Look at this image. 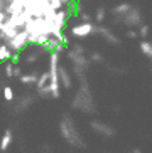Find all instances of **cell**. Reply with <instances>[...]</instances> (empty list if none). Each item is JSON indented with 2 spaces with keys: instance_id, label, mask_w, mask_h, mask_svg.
<instances>
[{
  "instance_id": "1",
  "label": "cell",
  "mask_w": 152,
  "mask_h": 153,
  "mask_svg": "<svg viewBox=\"0 0 152 153\" xmlns=\"http://www.w3.org/2000/svg\"><path fill=\"white\" fill-rule=\"evenodd\" d=\"M71 106L73 109L86 113V114L96 113V103H95L91 88H90L86 77H80V88H78V93L74 94V98L71 99Z\"/></svg>"
},
{
  "instance_id": "2",
  "label": "cell",
  "mask_w": 152,
  "mask_h": 153,
  "mask_svg": "<svg viewBox=\"0 0 152 153\" xmlns=\"http://www.w3.org/2000/svg\"><path fill=\"white\" fill-rule=\"evenodd\" d=\"M59 131H61V136L66 141L69 146H74V148H86V141L83 140L78 126H76L74 120H73L71 114H63L61 121H59Z\"/></svg>"
},
{
  "instance_id": "3",
  "label": "cell",
  "mask_w": 152,
  "mask_h": 153,
  "mask_svg": "<svg viewBox=\"0 0 152 153\" xmlns=\"http://www.w3.org/2000/svg\"><path fill=\"white\" fill-rule=\"evenodd\" d=\"M68 59L73 66V72H74L78 77H85V74L88 72L90 66H91V61H90V56L86 54V49L80 44H74L71 49L68 51Z\"/></svg>"
},
{
  "instance_id": "4",
  "label": "cell",
  "mask_w": 152,
  "mask_h": 153,
  "mask_svg": "<svg viewBox=\"0 0 152 153\" xmlns=\"http://www.w3.org/2000/svg\"><path fill=\"white\" fill-rule=\"evenodd\" d=\"M59 64H61V56L58 52H49V86H51V98L53 99H58L61 96Z\"/></svg>"
},
{
  "instance_id": "5",
  "label": "cell",
  "mask_w": 152,
  "mask_h": 153,
  "mask_svg": "<svg viewBox=\"0 0 152 153\" xmlns=\"http://www.w3.org/2000/svg\"><path fill=\"white\" fill-rule=\"evenodd\" d=\"M113 22L117 24H122V25H125V27H139L144 24V15H142V10L139 7H134L132 5V9L127 12L125 15H122V17H113Z\"/></svg>"
},
{
  "instance_id": "6",
  "label": "cell",
  "mask_w": 152,
  "mask_h": 153,
  "mask_svg": "<svg viewBox=\"0 0 152 153\" xmlns=\"http://www.w3.org/2000/svg\"><path fill=\"white\" fill-rule=\"evenodd\" d=\"M7 44H9V47L14 52H22V51H26L31 45L29 44V32L26 29H20L10 41H7Z\"/></svg>"
},
{
  "instance_id": "7",
  "label": "cell",
  "mask_w": 152,
  "mask_h": 153,
  "mask_svg": "<svg viewBox=\"0 0 152 153\" xmlns=\"http://www.w3.org/2000/svg\"><path fill=\"white\" fill-rule=\"evenodd\" d=\"M95 30H96V25H93V22H80L69 29V34L76 39H85V37L93 36Z\"/></svg>"
},
{
  "instance_id": "8",
  "label": "cell",
  "mask_w": 152,
  "mask_h": 153,
  "mask_svg": "<svg viewBox=\"0 0 152 153\" xmlns=\"http://www.w3.org/2000/svg\"><path fill=\"white\" fill-rule=\"evenodd\" d=\"M90 128L96 133V135L103 136V138H113L117 135V130L113 126H110L108 123H103L100 120H93V121H90Z\"/></svg>"
},
{
  "instance_id": "9",
  "label": "cell",
  "mask_w": 152,
  "mask_h": 153,
  "mask_svg": "<svg viewBox=\"0 0 152 153\" xmlns=\"http://www.w3.org/2000/svg\"><path fill=\"white\" fill-rule=\"evenodd\" d=\"M36 93H27V94H22L20 98L15 101V106H14V113L15 114H20V113H26L27 109L31 108L34 101H36Z\"/></svg>"
},
{
  "instance_id": "10",
  "label": "cell",
  "mask_w": 152,
  "mask_h": 153,
  "mask_svg": "<svg viewBox=\"0 0 152 153\" xmlns=\"http://www.w3.org/2000/svg\"><path fill=\"white\" fill-rule=\"evenodd\" d=\"M46 54L44 49L41 47V45H32V49H29L26 52V57H24V64L27 66H32V64H36L37 61L41 59V56Z\"/></svg>"
},
{
  "instance_id": "11",
  "label": "cell",
  "mask_w": 152,
  "mask_h": 153,
  "mask_svg": "<svg viewBox=\"0 0 152 153\" xmlns=\"http://www.w3.org/2000/svg\"><path fill=\"white\" fill-rule=\"evenodd\" d=\"M59 82H61V88L66 91L73 89V76L71 72L68 71V68H64L63 64H59Z\"/></svg>"
},
{
  "instance_id": "12",
  "label": "cell",
  "mask_w": 152,
  "mask_h": 153,
  "mask_svg": "<svg viewBox=\"0 0 152 153\" xmlns=\"http://www.w3.org/2000/svg\"><path fill=\"white\" fill-rule=\"evenodd\" d=\"M95 34H100V36L108 42V44H113V45H120V39L110 30V27H103V25H96V30Z\"/></svg>"
},
{
  "instance_id": "13",
  "label": "cell",
  "mask_w": 152,
  "mask_h": 153,
  "mask_svg": "<svg viewBox=\"0 0 152 153\" xmlns=\"http://www.w3.org/2000/svg\"><path fill=\"white\" fill-rule=\"evenodd\" d=\"M19 32V29L17 27H14V25H10L7 20L4 22V25H2V29H0V37H2V41L4 42H7V41H10L15 34Z\"/></svg>"
},
{
  "instance_id": "14",
  "label": "cell",
  "mask_w": 152,
  "mask_h": 153,
  "mask_svg": "<svg viewBox=\"0 0 152 153\" xmlns=\"http://www.w3.org/2000/svg\"><path fill=\"white\" fill-rule=\"evenodd\" d=\"M37 77H39V74L37 72H22V76L19 77V82L24 86H31V84H36L37 82Z\"/></svg>"
},
{
  "instance_id": "15",
  "label": "cell",
  "mask_w": 152,
  "mask_h": 153,
  "mask_svg": "<svg viewBox=\"0 0 152 153\" xmlns=\"http://www.w3.org/2000/svg\"><path fill=\"white\" fill-rule=\"evenodd\" d=\"M12 140H14L12 130H5V133L2 135V140H0V152H7L9 146L12 145Z\"/></svg>"
},
{
  "instance_id": "16",
  "label": "cell",
  "mask_w": 152,
  "mask_h": 153,
  "mask_svg": "<svg viewBox=\"0 0 152 153\" xmlns=\"http://www.w3.org/2000/svg\"><path fill=\"white\" fill-rule=\"evenodd\" d=\"M130 9H132V4H129V2L118 4L117 7H113V9H112V15H113V17H122V15H125Z\"/></svg>"
},
{
  "instance_id": "17",
  "label": "cell",
  "mask_w": 152,
  "mask_h": 153,
  "mask_svg": "<svg viewBox=\"0 0 152 153\" xmlns=\"http://www.w3.org/2000/svg\"><path fill=\"white\" fill-rule=\"evenodd\" d=\"M12 52L14 51L9 47V44H7V42H2V44H0V62H7V61H10Z\"/></svg>"
},
{
  "instance_id": "18",
  "label": "cell",
  "mask_w": 152,
  "mask_h": 153,
  "mask_svg": "<svg viewBox=\"0 0 152 153\" xmlns=\"http://www.w3.org/2000/svg\"><path fill=\"white\" fill-rule=\"evenodd\" d=\"M139 49L142 51V54L145 56V57L152 61V42L142 39V41H140V44H139Z\"/></svg>"
},
{
  "instance_id": "19",
  "label": "cell",
  "mask_w": 152,
  "mask_h": 153,
  "mask_svg": "<svg viewBox=\"0 0 152 153\" xmlns=\"http://www.w3.org/2000/svg\"><path fill=\"white\" fill-rule=\"evenodd\" d=\"M46 84H49V69L39 74L37 82H36V89H39V88H42V86H46Z\"/></svg>"
},
{
  "instance_id": "20",
  "label": "cell",
  "mask_w": 152,
  "mask_h": 153,
  "mask_svg": "<svg viewBox=\"0 0 152 153\" xmlns=\"http://www.w3.org/2000/svg\"><path fill=\"white\" fill-rule=\"evenodd\" d=\"M36 96L37 98H42V99L51 98V86L46 84V86H42V88H39V89H36Z\"/></svg>"
},
{
  "instance_id": "21",
  "label": "cell",
  "mask_w": 152,
  "mask_h": 153,
  "mask_svg": "<svg viewBox=\"0 0 152 153\" xmlns=\"http://www.w3.org/2000/svg\"><path fill=\"white\" fill-rule=\"evenodd\" d=\"M105 17H107V10L103 9V7H98V9H96V12H95V22L102 24L103 20H105Z\"/></svg>"
},
{
  "instance_id": "22",
  "label": "cell",
  "mask_w": 152,
  "mask_h": 153,
  "mask_svg": "<svg viewBox=\"0 0 152 153\" xmlns=\"http://www.w3.org/2000/svg\"><path fill=\"white\" fill-rule=\"evenodd\" d=\"M14 66H15V64L12 62V61H7V62H4V74L7 77H14Z\"/></svg>"
},
{
  "instance_id": "23",
  "label": "cell",
  "mask_w": 152,
  "mask_h": 153,
  "mask_svg": "<svg viewBox=\"0 0 152 153\" xmlns=\"http://www.w3.org/2000/svg\"><path fill=\"white\" fill-rule=\"evenodd\" d=\"M137 32H139V37H140V39H147L150 29H149L147 24H142V25H139V27H137Z\"/></svg>"
},
{
  "instance_id": "24",
  "label": "cell",
  "mask_w": 152,
  "mask_h": 153,
  "mask_svg": "<svg viewBox=\"0 0 152 153\" xmlns=\"http://www.w3.org/2000/svg\"><path fill=\"white\" fill-rule=\"evenodd\" d=\"M4 99L7 103H12L14 101V89L10 86H4Z\"/></svg>"
},
{
  "instance_id": "25",
  "label": "cell",
  "mask_w": 152,
  "mask_h": 153,
  "mask_svg": "<svg viewBox=\"0 0 152 153\" xmlns=\"http://www.w3.org/2000/svg\"><path fill=\"white\" fill-rule=\"evenodd\" d=\"M90 61H91V64H103L105 62V59H103V56L100 52H91L90 54Z\"/></svg>"
},
{
  "instance_id": "26",
  "label": "cell",
  "mask_w": 152,
  "mask_h": 153,
  "mask_svg": "<svg viewBox=\"0 0 152 153\" xmlns=\"http://www.w3.org/2000/svg\"><path fill=\"white\" fill-rule=\"evenodd\" d=\"M80 22H91V14H88L86 10H83V12H80Z\"/></svg>"
},
{
  "instance_id": "27",
  "label": "cell",
  "mask_w": 152,
  "mask_h": 153,
  "mask_svg": "<svg viewBox=\"0 0 152 153\" xmlns=\"http://www.w3.org/2000/svg\"><path fill=\"white\" fill-rule=\"evenodd\" d=\"M49 2V5L53 7L54 10H59V9H63V2L61 0H47Z\"/></svg>"
},
{
  "instance_id": "28",
  "label": "cell",
  "mask_w": 152,
  "mask_h": 153,
  "mask_svg": "<svg viewBox=\"0 0 152 153\" xmlns=\"http://www.w3.org/2000/svg\"><path fill=\"white\" fill-rule=\"evenodd\" d=\"M10 61H12L14 64H20V62H22V56H20V52H12Z\"/></svg>"
},
{
  "instance_id": "29",
  "label": "cell",
  "mask_w": 152,
  "mask_h": 153,
  "mask_svg": "<svg viewBox=\"0 0 152 153\" xmlns=\"http://www.w3.org/2000/svg\"><path fill=\"white\" fill-rule=\"evenodd\" d=\"M127 37H129V39H139V32L134 30V29H129V30H127Z\"/></svg>"
},
{
  "instance_id": "30",
  "label": "cell",
  "mask_w": 152,
  "mask_h": 153,
  "mask_svg": "<svg viewBox=\"0 0 152 153\" xmlns=\"http://www.w3.org/2000/svg\"><path fill=\"white\" fill-rule=\"evenodd\" d=\"M22 76V69H20V66H19V64H15V66H14V77H20Z\"/></svg>"
},
{
  "instance_id": "31",
  "label": "cell",
  "mask_w": 152,
  "mask_h": 153,
  "mask_svg": "<svg viewBox=\"0 0 152 153\" xmlns=\"http://www.w3.org/2000/svg\"><path fill=\"white\" fill-rule=\"evenodd\" d=\"M5 20H7V14H5V10H0V29H2Z\"/></svg>"
},
{
  "instance_id": "32",
  "label": "cell",
  "mask_w": 152,
  "mask_h": 153,
  "mask_svg": "<svg viewBox=\"0 0 152 153\" xmlns=\"http://www.w3.org/2000/svg\"><path fill=\"white\" fill-rule=\"evenodd\" d=\"M42 153H53V150H51L49 145H42Z\"/></svg>"
},
{
  "instance_id": "33",
  "label": "cell",
  "mask_w": 152,
  "mask_h": 153,
  "mask_svg": "<svg viewBox=\"0 0 152 153\" xmlns=\"http://www.w3.org/2000/svg\"><path fill=\"white\" fill-rule=\"evenodd\" d=\"M5 9V2L4 0H0V10H4Z\"/></svg>"
},
{
  "instance_id": "34",
  "label": "cell",
  "mask_w": 152,
  "mask_h": 153,
  "mask_svg": "<svg viewBox=\"0 0 152 153\" xmlns=\"http://www.w3.org/2000/svg\"><path fill=\"white\" fill-rule=\"evenodd\" d=\"M132 153H142V150L140 148H132Z\"/></svg>"
},
{
  "instance_id": "35",
  "label": "cell",
  "mask_w": 152,
  "mask_h": 153,
  "mask_svg": "<svg viewBox=\"0 0 152 153\" xmlns=\"http://www.w3.org/2000/svg\"><path fill=\"white\" fill-rule=\"evenodd\" d=\"M2 42H4V41H2V37H0V44H2Z\"/></svg>"
},
{
  "instance_id": "36",
  "label": "cell",
  "mask_w": 152,
  "mask_h": 153,
  "mask_svg": "<svg viewBox=\"0 0 152 153\" xmlns=\"http://www.w3.org/2000/svg\"><path fill=\"white\" fill-rule=\"evenodd\" d=\"M0 153H5V152H0Z\"/></svg>"
}]
</instances>
